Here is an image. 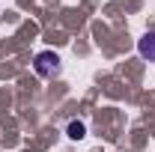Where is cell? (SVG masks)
<instances>
[{
  "mask_svg": "<svg viewBox=\"0 0 155 152\" xmlns=\"http://www.w3.org/2000/svg\"><path fill=\"white\" fill-rule=\"evenodd\" d=\"M57 69H60V60H57V54L45 51V54H39V57H36V72H39L42 78L57 75Z\"/></svg>",
  "mask_w": 155,
  "mask_h": 152,
  "instance_id": "obj_1",
  "label": "cell"
},
{
  "mask_svg": "<svg viewBox=\"0 0 155 152\" xmlns=\"http://www.w3.org/2000/svg\"><path fill=\"white\" fill-rule=\"evenodd\" d=\"M137 48H140V54H143V57L155 60V33H146V36L140 39V45H137Z\"/></svg>",
  "mask_w": 155,
  "mask_h": 152,
  "instance_id": "obj_2",
  "label": "cell"
},
{
  "mask_svg": "<svg viewBox=\"0 0 155 152\" xmlns=\"http://www.w3.org/2000/svg\"><path fill=\"white\" fill-rule=\"evenodd\" d=\"M69 137H84V125L81 122H72L69 125Z\"/></svg>",
  "mask_w": 155,
  "mask_h": 152,
  "instance_id": "obj_3",
  "label": "cell"
}]
</instances>
